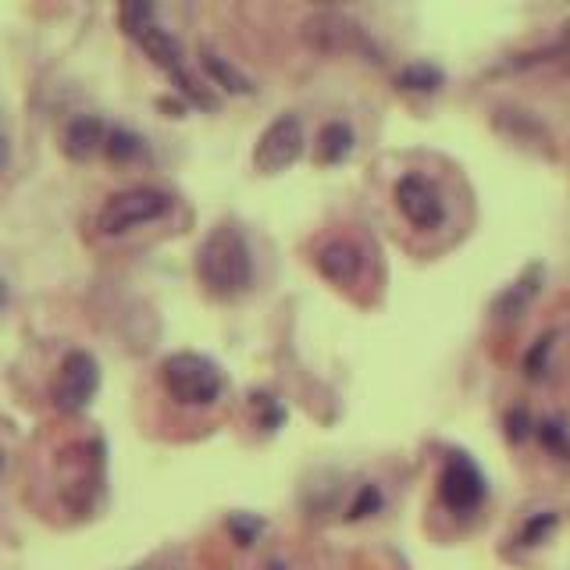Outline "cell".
Instances as JSON below:
<instances>
[{
  "label": "cell",
  "mask_w": 570,
  "mask_h": 570,
  "mask_svg": "<svg viewBox=\"0 0 570 570\" xmlns=\"http://www.w3.org/2000/svg\"><path fill=\"white\" fill-rule=\"evenodd\" d=\"M196 275L218 300H236L253 285V250L236 225H214L196 250Z\"/></svg>",
  "instance_id": "6da1fadb"
},
{
  "label": "cell",
  "mask_w": 570,
  "mask_h": 570,
  "mask_svg": "<svg viewBox=\"0 0 570 570\" xmlns=\"http://www.w3.org/2000/svg\"><path fill=\"white\" fill-rule=\"evenodd\" d=\"M161 382L168 389V396L182 407H211L214 399L225 389L221 367L204 353H171L161 364Z\"/></svg>",
  "instance_id": "7a4b0ae2"
},
{
  "label": "cell",
  "mask_w": 570,
  "mask_h": 570,
  "mask_svg": "<svg viewBox=\"0 0 570 570\" xmlns=\"http://www.w3.org/2000/svg\"><path fill=\"white\" fill-rule=\"evenodd\" d=\"M171 207H175V200H171L164 189L132 186V189H122V193L107 196L104 207H100V214H97V228L104 236H125L132 228L161 221L164 214H171Z\"/></svg>",
  "instance_id": "3957f363"
},
{
  "label": "cell",
  "mask_w": 570,
  "mask_h": 570,
  "mask_svg": "<svg viewBox=\"0 0 570 570\" xmlns=\"http://www.w3.org/2000/svg\"><path fill=\"white\" fill-rule=\"evenodd\" d=\"M132 40H139V47L147 50L150 61H154L157 68H164V72L171 75V82L179 86L182 97H189L193 104L207 107V111H211V107L218 104V100H214L211 93H207L204 86H200V82H196L193 75L186 72V57H182L179 40H175V36H171L168 29H164V25H157V18H154L150 25H143V29H139V33L132 36Z\"/></svg>",
  "instance_id": "277c9868"
},
{
  "label": "cell",
  "mask_w": 570,
  "mask_h": 570,
  "mask_svg": "<svg viewBox=\"0 0 570 570\" xmlns=\"http://www.w3.org/2000/svg\"><path fill=\"white\" fill-rule=\"evenodd\" d=\"M303 122L296 114H282L268 129L261 132L257 139V150H253V168L261 171V175H278V171L293 168L296 161L303 157Z\"/></svg>",
  "instance_id": "5b68a950"
},
{
  "label": "cell",
  "mask_w": 570,
  "mask_h": 570,
  "mask_svg": "<svg viewBox=\"0 0 570 570\" xmlns=\"http://www.w3.org/2000/svg\"><path fill=\"white\" fill-rule=\"evenodd\" d=\"M100 389V364L93 353L75 350L65 357L61 371H57L54 382V407L65 410V414H79V410L90 407V399Z\"/></svg>",
  "instance_id": "8992f818"
},
{
  "label": "cell",
  "mask_w": 570,
  "mask_h": 570,
  "mask_svg": "<svg viewBox=\"0 0 570 570\" xmlns=\"http://www.w3.org/2000/svg\"><path fill=\"white\" fill-rule=\"evenodd\" d=\"M392 196H396L399 214H403V218H407L414 228H421V232H432V228H439L442 221H446V204H442V193H439V186L428 179V175L407 171V175L396 182Z\"/></svg>",
  "instance_id": "52a82bcc"
},
{
  "label": "cell",
  "mask_w": 570,
  "mask_h": 570,
  "mask_svg": "<svg viewBox=\"0 0 570 570\" xmlns=\"http://www.w3.org/2000/svg\"><path fill=\"white\" fill-rule=\"evenodd\" d=\"M439 496L449 510L456 513H471L474 506H481L485 499V474L478 471L474 460L467 456H449V464L442 467V478H439Z\"/></svg>",
  "instance_id": "ba28073f"
},
{
  "label": "cell",
  "mask_w": 570,
  "mask_h": 570,
  "mask_svg": "<svg viewBox=\"0 0 570 570\" xmlns=\"http://www.w3.org/2000/svg\"><path fill=\"white\" fill-rule=\"evenodd\" d=\"M104 143H107V125L100 122L97 114H79L61 132V150L72 161H90L93 154L104 150Z\"/></svg>",
  "instance_id": "9c48e42d"
},
{
  "label": "cell",
  "mask_w": 570,
  "mask_h": 570,
  "mask_svg": "<svg viewBox=\"0 0 570 570\" xmlns=\"http://www.w3.org/2000/svg\"><path fill=\"white\" fill-rule=\"evenodd\" d=\"M364 268V253L350 243V239H332L318 250V271L321 278L335 285H353Z\"/></svg>",
  "instance_id": "30bf717a"
},
{
  "label": "cell",
  "mask_w": 570,
  "mask_h": 570,
  "mask_svg": "<svg viewBox=\"0 0 570 570\" xmlns=\"http://www.w3.org/2000/svg\"><path fill=\"white\" fill-rule=\"evenodd\" d=\"M542 268H531L524 278H517V282L510 285V289H503L499 293V300H496V318H503V321H513V318H521L524 310H528V303L538 296V289H542Z\"/></svg>",
  "instance_id": "8fae6325"
},
{
  "label": "cell",
  "mask_w": 570,
  "mask_h": 570,
  "mask_svg": "<svg viewBox=\"0 0 570 570\" xmlns=\"http://www.w3.org/2000/svg\"><path fill=\"white\" fill-rule=\"evenodd\" d=\"M200 65H204V72L211 75L214 82H218L221 90L225 93H236V97H246V93H253V82L246 79L243 72H239L228 57H221V54H214L211 47H204L200 50Z\"/></svg>",
  "instance_id": "7c38bea8"
},
{
  "label": "cell",
  "mask_w": 570,
  "mask_h": 570,
  "mask_svg": "<svg viewBox=\"0 0 570 570\" xmlns=\"http://www.w3.org/2000/svg\"><path fill=\"white\" fill-rule=\"evenodd\" d=\"M353 143H357V136L346 122L325 125L318 139V164H342L353 154Z\"/></svg>",
  "instance_id": "4fadbf2b"
},
{
  "label": "cell",
  "mask_w": 570,
  "mask_h": 570,
  "mask_svg": "<svg viewBox=\"0 0 570 570\" xmlns=\"http://www.w3.org/2000/svg\"><path fill=\"white\" fill-rule=\"evenodd\" d=\"M104 154L111 157L114 164H129V161H139V157L147 154V143L129 129H107Z\"/></svg>",
  "instance_id": "5bb4252c"
},
{
  "label": "cell",
  "mask_w": 570,
  "mask_h": 570,
  "mask_svg": "<svg viewBox=\"0 0 570 570\" xmlns=\"http://www.w3.org/2000/svg\"><path fill=\"white\" fill-rule=\"evenodd\" d=\"M399 86L403 90H417V93H432L442 86V72L435 65H407L403 72H399Z\"/></svg>",
  "instance_id": "9a60e30c"
},
{
  "label": "cell",
  "mask_w": 570,
  "mask_h": 570,
  "mask_svg": "<svg viewBox=\"0 0 570 570\" xmlns=\"http://www.w3.org/2000/svg\"><path fill=\"white\" fill-rule=\"evenodd\" d=\"M118 18H122V29L129 36H136L143 25L154 22V8L150 4H143V0H132V4H122V11H118Z\"/></svg>",
  "instance_id": "2e32d148"
},
{
  "label": "cell",
  "mask_w": 570,
  "mask_h": 570,
  "mask_svg": "<svg viewBox=\"0 0 570 570\" xmlns=\"http://www.w3.org/2000/svg\"><path fill=\"white\" fill-rule=\"evenodd\" d=\"M549 350H553V332L542 335V339H538L535 346H531V353L524 357V375H528V378H542V375H546Z\"/></svg>",
  "instance_id": "e0dca14e"
},
{
  "label": "cell",
  "mask_w": 570,
  "mask_h": 570,
  "mask_svg": "<svg viewBox=\"0 0 570 570\" xmlns=\"http://www.w3.org/2000/svg\"><path fill=\"white\" fill-rule=\"evenodd\" d=\"M553 528H556V513H538V517H531V521L524 524L521 542L524 546H538V542H542Z\"/></svg>",
  "instance_id": "ac0fdd59"
},
{
  "label": "cell",
  "mask_w": 570,
  "mask_h": 570,
  "mask_svg": "<svg viewBox=\"0 0 570 570\" xmlns=\"http://www.w3.org/2000/svg\"><path fill=\"white\" fill-rule=\"evenodd\" d=\"M382 510V492L375 485H364V492L357 496V503L350 506V521H360V517H371V513Z\"/></svg>",
  "instance_id": "d6986e66"
},
{
  "label": "cell",
  "mask_w": 570,
  "mask_h": 570,
  "mask_svg": "<svg viewBox=\"0 0 570 570\" xmlns=\"http://www.w3.org/2000/svg\"><path fill=\"white\" fill-rule=\"evenodd\" d=\"M228 528L236 531L239 546H250V542H253V535L261 531V521H243V517H232V521H228Z\"/></svg>",
  "instance_id": "ffe728a7"
},
{
  "label": "cell",
  "mask_w": 570,
  "mask_h": 570,
  "mask_svg": "<svg viewBox=\"0 0 570 570\" xmlns=\"http://www.w3.org/2000/svg\"><path fill=\"white\" fill-rule=\"evenodd\" d=\"M542 442H546L549 449H556V453H567V435H563V428L560 424H546V428H542Z\"/></svg>",
  "instance_id": "44dd1931"
},
{
  "label": "cell",
  "mask_w": 570,
  "mask_h": 570,
  "mask_svg": "<svg viewBox=\"0 0 570 570\" xmlns=\"http://www.w3.org/2000/svg\"><path fill=\"white\" fill-rule=\"evenodd\" d=\"M528 435V417L521 414V410H513L510 414V439H524Z\"/></svg>",
  "instance_id": "7402d4cb"
},
{
  "label": "cell",
  "mask_w": 570,
  "mask_h": 570,
  "mask_svg": "<svg viewBox=\"0 0 570 570\" xmlns=\"http://www.w3.org/2000/svg\"><path fill=\"white\" fill-rule=\"evenodd\" d=\"M8 164H11V139L0 132V175L8 171Z\"/></svg>",
  "instance_id": "603a6c76"
},
{
  "label": "cell",
  "mask_w": 570,
  "mask_h": 570,
  "mask_svg": "<svg viewBox=\"0 0 570 570\" xmlns=\"http://www.w3.org/2000/svg\"><path fill=\"white\" fill-rule=\"evenodd\" d=\"M0 307H8V282L0 278Z\"/></svg>",
  "instance_id": "cb8c5ba5"
},
{
  "label": "cell",
  "mask_w": 570,
  "mask_h": 570,
  "mask_svg": "<svg viewBox=\"0 0 570 570\" xmlns=\"http://www.w3.org/2000/svg\"><path fill=\"white\" fill-rule=\"evenodd\" d=\"M4 467H8V456H4V449H0V474H4Z\"/></svg>",
  "instance_id": "d4e9b609"
}]
</instances>
